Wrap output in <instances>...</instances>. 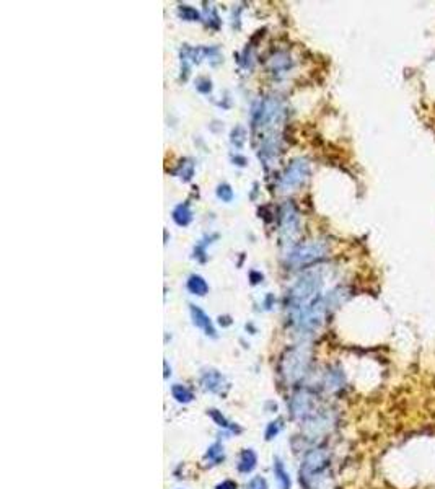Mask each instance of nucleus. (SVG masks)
I'll use <instances>...</instances> for the list:
<instances>
[{"label": "nucleus", "instance_id": "obj_1", "mask_svg": "<svg viewBox=\"0 0 435 489\" xmlns=\"http://www.w3.org/2000/svg\"><path fill=\"white\" fill-rule=\"evenodd\" d=\"M321 287H323V276L320 269L308 271L298 279L295 286L292 287L288 293V307L290 313L303 310L311 307L313 303L321 300Z\"/></svg>", "mask_w": 435, "mask_h": 489}, {"label": "nucleus", "instance_id": "obj_2", "mask_svg": "<svg viewBox=\"0 0 435 489\" xmlns=\"http://www.w3.org/2000/svg\"><path fill=\"white\" fill-rule=\"evenodd\" d=\"M327 253V244L325 242H308L298 244L288 253V263L292 266H305L325 258Z\"/></svg>", "mask_w": 435, "mask_h": 489}, {"label": "nucleus", "instance_id": "obj_3", "mask_svg": "<svg viewBox=\"0 0 435 489\" xmlns=\"http://www.w3.org/2000/svg\"><path fill=\"white\" fill-rule=\"evenodd\" d=\"M310 175V165L305 158H295L288 165L281 179V188L283 191H292L302 186Z\"/></svg>", "mask_w": 435, "mask_h": 489}, {"label": "nucleus", "instance_id": "obj_4", "mask_svg": "<svg viewBox=\"0 0 435 489\" xmlns=\"http://www.w3.org/2000/svg\"><path fill=\"white\" fill-rule=\"evenodd\" d=\"M298 227H300V220H298L297 209L290 202L283 204L281 209V240L283 244L293 243L298 235Z\"/></svg>", "mask_w": 435, "mask_h": 489}, {"label": "nucleus", "instance_id": "obj_5", "mask_svg": "<svg viewBox=\"0 0 435 489\" xmlns=\"http://www.w3.org/2000/svg\"><path fill=\"white\" fill-rule=\"evenodd\" d=\"M327 465V453L321 448L310 450L306 453L305 460L302 465V474L303 476H315L320 471L326 468Z\"/></svg>", "mask_w": 435, "mask_h": 489}, {"label": "nucleus", "instance_id": "obj_6", "mask_svg": "<svg viewBox=\"0 0 435 489\" xmlns=\"http://www.w3.org/2000/svg\"><path fill=\"white\" fill-rule=\"evenodd\" d=\"M283 364H285V372L283 374L287 375V378H297L298 375H302L303 374V369H305V365H306V356L303 354L302 351H292L290 354H288L285 357V360H283Z\"/></svg>", "mask_w": 435, "mask_h": 489}, {"label": "nucleus", "instance_id": "obj_7", "mask_svg": "<svg viewBox=\"0 0 435 489\" xmlns=\"http://www.w3.org/2000/svg\"><path fill=\"white\" fill-rule=\"evenodd\" d=\"M310 408H311V398L308 396L306 393H297L293 396L292 403H290V409H292V414L297 416V418H305V416L310 413Z\"/></svg>", "mask_w": 435, "mask_h": 489}, {"label": "nucleus", "instance_id": "obj_8", "mask_svg": "<svg viewBox=\"0 0 435 489\" xmlns=\"http://www.w3.org/2000/svg\"><path fill=\"white\" fill-rule=\"evenodd\" d=\"M191 315H193V321H194V325L200 328V330H204L205 331V334H209V336H215V330H214V326H212V321H210V318L205 315V313L200 310L199 307H194V305H191Z\"/></svg>", "mask_w": 435, "mask_h": 489}, {"label": "nucleus", "instance_id": "obj_9", "mask_svg": "<svg viewBox=\"0 0 435 489\" xmlns=\"http://www.w3.org/2000/svg\"><path fill=\"white\" fill-rule=\"evenodd\" d=\"M202 385L205 390L212 391V393H218L223 386V377L217 370H207L202 375Z\"/></svg>", "mask_w": 435, "mask_h": 489}, {"label": "nucleus", "instance_id": "obj_10", "mask_svg": "<svg viewBox=\"0 0 435 489\" xmlns=\"http://www.w3.org/2000/svg\"><path fill=\"white\" fill-rule=\"evenodd\" d=\"M256 463H258L256 453H254L251 448L243 450L241 455H239L238 471H239V473H251L253 469L256 468Z\"/></svg>", "mask_w": 435, "mask_h": 489}, {"label": "nucleus", "instance_id": "obj_11", "mask_svg": "<svg viewBox=\"0 0 435 489\" xmlns=\"http://www.w3.org/2000/svg\"><path fill=\"white\" fill-rule=\"evenodd\" d=\"M274 476L279 483V489H290V478H288V473L283 468L281 458L274 460Z\"/></svg>", "mask_w": 435, "mask_h": 489}, {"label": "nucleus", "instance_id": "obj_12", "mask_svg": "<svg viewBox=\"0 0 435 489\" xmlns=\"http://www.w3.org/2000/svg\"><path fill=\"white\" fill-rule=\"evenodd\" d=\"M171 395H173V398L178 401V403H183V404L191 403L193 398H194L193 391H191L189 388H186L184 385H179V383L171 386Z\"/></svg>", "mask_w": 435, "mask_h": 489}, {"label": "nucleus", "instance_id": "obj_13", "mask_svg": "<svg viewBox=\"0 0 435 489\" xmlns=\"http://www.w3.org/2000/svg\"><path fill=\"white\" fill-rule=\"evenodd\" d=\"M188 289L194 295H205L209 290L207 284H205V281L200 276H191L188 281Z\"/></svg>", "mask_w": 435, "mask_h": 489}, {"label": "nucleus", "instance_id": "obj_14", "mask_svg": "<svg viewBox=\"0 0 435 489\" xmlns=\"http://www.w3.org/2000/svg\"><path fill=\"white\" fill-rule=\"evenodd\" d=\"M209 416L215 421V422H217V425H220V427L230 429L232 432H237V434L241 432V429H239L238 425H233L232 422H228L227 418H225V416L220 413V411H217V409H209Z\"/></svg>", "mask_w": 435, "mask_h": 489}, {"label": "nucleus", "instance_id": "obj_15", "mask_svg": "<svg viewBox=\"0 0 435 489\" xmlns=\"http://www.w3.org/2000/svg\"><path fill=\"white\" fill-rule=\"evenodd\" d=\"M173 219H174V222L178 223V225H188L191 222V210L188 207V204H181L178 205V207L174 209V212H173Z\"/></svg>", "mask_w": 435, "mask_h": 489}, {"label": "nucleus", "instance_id": "obj_16", "mask_svg": "<svg viewBox=\"0 0 435 489\" xmlns=\"http://www.w3.org/2000/svg\"><path fill=\"white\" fill-rule=\"evenodd\" d=\"M205 457H207L210 462H215V463L220 462V460L223 458V448H222V445H220V444H214L212 447L209 448V452H207V455H205Z\"/></svg>", "mask_w": 435, "mask_h": 489}, {"label": "nucleus", "instance_id": "obj_17", "mask_svg": "<svg viewBox=\"0 0 435 489\" xmlns=\"http://www.w3.org/2000/svg\"><path fill=\"white\" fill-rule=\"evenodd\" d=\"M217 194H218V198L225 200V202H230V200L233 199V191L232 188H230L228 184H222V186H218V189H217Z\"/></svg>", "mask_w": 435, "mask_h": 489}, {"label": "nucleus", "instance_id": "obj_18", "mask_svg": "<svg viewBox=\"0 0 435 489\" xmlns=\"http://www.w3.org/2000/svg\"><path fill=\"white\" fill-rule=\"evenodd\" d=\"M279 430H281V421H276V422H269L267 429H266V439L267 440L274 439L279 434Z\"/></svg>", "mask_w": 435, "mask_h": 489}, {"label": "nucleus", "instance_id": "obj_19", "mask_svg": "<svg viewBox=\"0 0 435 489\" xmlns=\"http://www.w3.org/2000/svg\"><path fill=\"white\" fill-rule=\"evenodd\" d=\"M246 489H267V483H266V479L261 476H254L251 481L248 483Z\"/></svg>", "mask_w": 435, "mask_h": 489}, {"label": "nucleus", "instance_id": "obj_20", "mask_svg": "<svg viewBox=\"0 0 435 489\" xmlns=\"http://www.w3.org/2000/svg\"><path fill=\"white\" fill-rule=\"evenodd\" d=\"M179 12H181V17H183L184 20H197L199 18V13L196 12L194 8L186 7V5H183V7L179 8Z\"/></svg>", "mask_w": 435, "mask_h": 489}, {"label": "nucleus", "instance_id": "obj_21", "mask_svg": "<svg viewBox=\"0 0 435 489\" xmlns=\"http://www.w3.org/2000/svg\"><path fill=\"white\" fill-rule=\"evenodd\" d=\"M215 489H237V483H235V481H230V479H227V481L220 483Z\"/></svg>", "mask_w": 435, "mask_h": 489}]
</instances>
